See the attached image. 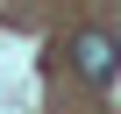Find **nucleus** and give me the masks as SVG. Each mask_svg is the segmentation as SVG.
I'll return each instance as SVG.
<instances>
[{
	"label": "nucleus",
	"instance_id": "nucleus-1",
	"mask_svg": "<svg viewBox=\"0 0 121 114\" xmlns=\"http://www.w3.org/2000/svg\"><path fill=\"white\" fill-rule=\"evenodd\" d=\"M71 71H78L86 86H107V79L121 71V43H114L107 29H78V36H71Z\"/></svg>",
	"mask_w": 121,
	"mask_h": 114
}]
</instances>
